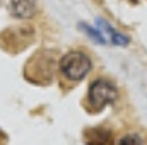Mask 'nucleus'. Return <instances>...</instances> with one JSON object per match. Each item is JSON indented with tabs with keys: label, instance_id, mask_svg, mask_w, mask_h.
Returning a JSON list of instances; mask_svg holds the SVG:
<instances>
[{
	"label": "nucleus",
	"instance_id": "obj_1",
	"mask_svg": "<svg viewBox=\"0 0 147 145\" xmlns=\"http://www.w3.org/2000/svg\"><path fill=\"white\" fill-rule=\"evenodd\" d=\"M92 68V62L91 58L82 53V51H70L65 53L60 60H58V70L67 80L79 82L82 80Z\"/></svg>",
	"mask_w": 147,
	"mask_h": 145
},
{
	"label": "nucleus",
	"instance_id": "obj_2",
	"mask_svg": "<svg viewBox=\"0 0 147 145\" xmlns=\"http://www.w3.org/2000/svg\"><path fill=\"white\" fill-rule=\"evenodd\" d=\"M116 97H118V89L108 79H96L91 82L87 89V103L96 111H101L106 104L115 103Z\"/></svg>",
	"mask_w": 147,
	"mask_h": 145
},
{
	"label": "nucleus",
	"instance_id": "obj_3",
	"mask_svg": "<svg viewBox=\"0 0 147 145\" xmlns=\"http://www.w3.org/2000/svg\"><path fill=\"white\" fill-rule=\"evenodd\" d=\"M34 39V31L29 26H16V28H9L0 34V46L5 51L10 53H17L21 50H24L26 46H29Z\"/></svg>",
	"mask_w": 147,
	"mask_h": 145
},
{
	"label": "nucleus",
	"instance_id": "obj_4",
	"mask_svg": "<svg viewBox=\"0 0 147 145\" xmlns=\"http://www.w3.org/2000/svg\"><path fill=\"white\" fill-rule=\"evenodd\" d=\"M55 67H57V63L53 62L51 55H48L45 51H38V55H34L26 65V77L31 79L33 82L50 80Z\"/></svg>",
	"mask_w": 147,
	"mask_h": 145
},
{
	"label": "nucleus",
	"instance_id": "obj_5",
	"mask_svg": "<svg viewBox=\"0 0 147 145\" xmlns=\"http://www.w3.org/2000/svg\"><path fill=\"white\" fill-rule=\"evenodd\" d=\"M9 12L16 19H31L38 12V0H9Z\"/></svg>",
	"mask_w": 147,
	"mask_h": 145
},
{
	"label": "nucleus",
	"instance_id": "obj_6",
	"mask_svg": "<svg viewBox=\"0 0 147 145\" xmlns=\"http://www.w3.org/2000/svg\"><path fill=\"white\" fill-rule=\"evenodd\" d=\"M84 142L86 145H113V133L106 128H87Z\"/></svg>",
	"mask_w": 147,
	"mask_h": 145
},
{
	"label": "nucleus",
	"instance_id": "obj_7",
	"mask_svg": "<svg viewBox=\"0 0 147 145\" xmlns=\"http://www.w3.org/2000/svg\"><path fill=\"white\" fill-rule=\"evenodd\" d=\"M98 22L101 24V28L105 29V33H106V34H108V36L111 38V43H113V44H118V46H127V44H128V38L123 36L121 33H118V31H116V29H115L113 26H110V24H108L106 21L99 19Z\"/></svg>",
	"mask_w": 147,
	"mask_h": 145
},
{
	"label": "nucleus",
	"instance_id": "obj_8",
	"mask_svg": "<svg viewBox=\"0 0 147 145\" xmlns=\"http://www.w3.org/2000/svg\"><path fill=\"white\" fill-rule=\"evenodd\" d=\"M79 28H80V29H82V31H84L89 38H91L92 41H96V43H99V44H105V43H106L105 36L98 31V28H92V26H89V24H86V22H84V24H79Z\"/></svg>",
	"mask_w": 147,
	"mask_h": 145
},
{
	"label": "nucleus",
	"instance_id": "obj_9",
	"mask_svg": "<svg viewBox=\"0 0 147 145\" xmlns=\"http://www.w3.org/2000/svg\"><path fill=\"white\" fill-rule=\"evenodd\" d=\"M118 145H142V140L137 133H128L118 142Z\"/></svg>",
	"mask_w": 147,
	"mask_h": 145
},
{
	"label": "nucleus",
	"instance_id": "obj_10",
	"mask_svg": "<svg viewBox=\"0 0 147 145\" xmlns=\"http://www.w3.org/2000/svg\"><path fill=\"white\" fill-rule=\"evenodd\" d=\"M5 144H7V135H5V132L0 130V145H5Z\"/></svg>",
	"mask_w": 147,
	"mask_h": 145
}]
</instances>
